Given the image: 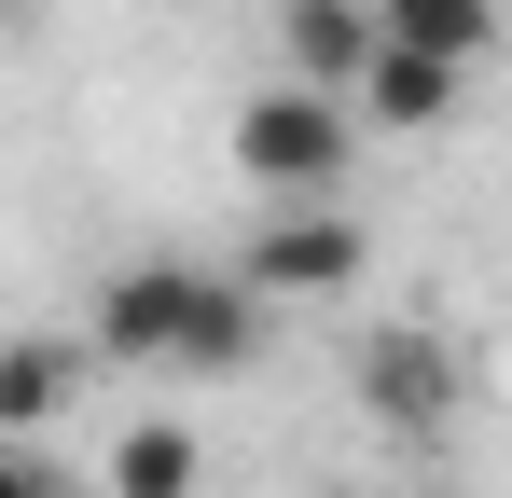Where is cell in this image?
Masks as SVG:
<instances>
[{
  "instance_id": "obj_10",
  "label": "cell",
  "mask_w": 512,
  "mask_h": 498,
  "mask_svg": "<svg viewBox=\"0 0 512 498\" xmlns=\"http://www.w3.org/2000/svg\"><path fill=\"white\" fill-rule=\"evenodd\" d=\"M0 498H70V471L42 457V429H0Z\"/></svg>"
},
{
  "instance_id": "obj_3",
  "label": "cell",
  "mask_w": 512,
  "mask_h": 498,
  "mask_svg": "<svg viewBox=\"0 0 512 498\" xmlns=\"http://www.w3.org/2000/svg\"><path fill=\"white\" fill-rule=\"evenodd\" d=\"M374 263V236L346 222L333 194H263V236L236 249V277H250L263 305H319V291H346Z\"/></svg>"
},
{
  "instance_id": "obj_11",
  "label": "cell",
  "mask_w": 512,
  "mask_h": 498,
  "mask_svg": "<svg viewBox=\"0 0 512 498\" xmlns=\"http://www.w3.org/2000/svg\"><path fill=\"white\" fill-rule=\"evenodd\" d=\"M319 498H374V485H319Z\"/></svg>"
},
{
  "instance_id": "obj_4",
  "label": "cell",
  "mask_w": 512,
  "mask_h": 498,
  "mask_svg": "<svg viewBox=\"0 0 512 498\" xmlns=\"http://www.w3.org/2000/svg\"><path fill=\"white\" fill-rule=\"evenodd\" d=\"M457 388H471V374H457L443 332H374V346H360V415L402 429V443H443V429H457Z\"/></svg>"
},
{
  "instance_id": "obj_5",
  "label": "cell",
  "mask_w": 512,
  "mask_h": 498,
  "mask_svg": "<svg viewBox=\"0 0 512 498\" xmlns=\"http://www.w3.org/2000/svg\"><path fill=\"white\" fill-rule=\"evenodd\" d=\"M346 97H360L346 125H402V139H429V125H457L471 70H457V56H416V42H388V28H374V42H360V70H346Z\"/></svg>"
},
{
  "instance_id": "obj_6",
  "label": "cell",
  "mask_w": 512,
  "mask_h": 498,
  "mask_svg": "<svg viewBox=\"0 0 512 498\" xmlns=\"http://www.w3.org/2000/svg\"><path fill=\"white\" fill-rule=\"evenodd\" d=\"M97 346H70V332H0V429H56V415L84 402Z\"/></svg>"
},
{
  "instance_id": "obj_1",
  "label": "cell",
  "mask_w": 512,
  "mask_h": 498,
  "mask_svg": "<svg viewBox=\"0 0 512 498\" xmlns=\"http://www.w3.org/2000/svg\"><path fill=\"white\" fill-rule=\"evenodd\" d=\"M97 360H139V374H250L263 360V291L236 263H125L97 291Z\"/></svg>"
},
{
  "instance_id": "obj_9",
  "label": "cell",
  "mask_w": 512,
  "mask_h": 498,
  "mask_svg": "<svg viewBox=\"0 0 512 498\" xmlns=\"http://www.w3.org/2000/svg\"><path fill=\"white\" fill-rule=\"evenodd\" d=\"M194 471H208V457H194L180 415H139V429L111 443V498H194Z\"/></svg>"
},
{
  "instance_id": "obj_7",
  "label": "cell",
  "mask_w": 512,
  "mask_h": 498,
  "mask_svg": "<svg viewBox=\"0 0 512 498\" xmlns=\"http://www.w3.org/2000/svg\"><path fill=\"white\" fill-rule=\"evenodd\" d=\"M360 42H374V0H277V56H291V83H333V97H346Z\"/></svg>"
},
{
  "instance_id": "obj_8",
  "label": "cell",
  "mask_w": 512,
  "mask_h": 498,
  "mask_svg": "<svg viewBox=\"0 0 512 498\" xmlns=\"http://www.w3.org/2000/svg\"><path fill=\"white\" fill-rule=\"evenodd\" d=\"M374 28H388V42H416V56H457V70H485V42H499V0H374Z\"/></svg>"
},
{
  "instance_id": "obj_2",
  "label": "cell",
  "mask_w": 512,
  "mask_h": 498,
  "mask_svg": "<svg viewBox=\"0 0 512 498\" xmlns=\"http://www.w3.org/2000/svg\"><path fill=\"white\" fill-rule=\"evenodd\" d=\"M346 153H360V125H346L333 83H263V97H236V180H250V194H333Z\"/></svg>"
}]
</instances>
